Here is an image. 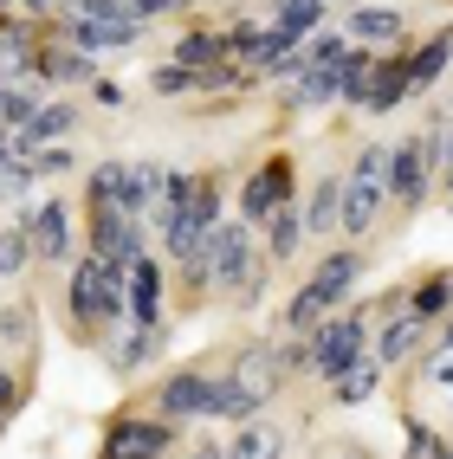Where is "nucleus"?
<instances>
[{"mask_svg": "<svg viewBox=\"0 0 453 459\" xmlns=\"http://www.w3.org/2000/svg\"><path fill=\"white\" fill-rule=\"evenodd\" d=\"M72 130H78V104H72V98H52V104L33 110V124H26L20 136L33 143V149H46V143H58V136H72Z\"/></svg>", "mask_w": 453, "mask_h": 459, "instance_id": "393cba45", "label": "nucleus"}, {"mask_svg": "<svg viewBox=\"0 0 453 459\" xmlns=\"http://www.w3.org/2000/svg\"><path fill=\"white\" fill-rule=\"evenodd\" d=\"M298 221H305V239H330V233H337V221H344V175L337 169H324L311 181V195L298 201Z\"/></svg>", "mask_w": 453, "mask_h": 459, "instance_id": "9b49d317", "label": "nucleus"}, {"mask_svg": "<svg viewBox=\"0 0 453 459\" xmlns=\"http://www.w3.org/2000/svg\"><path fill=\"white\" fill-rule=\"evenodd\" d=\"M52 7H58V0H13V13H20V20H46Z\"/></svg>", "mask_w": 453, "mask_h": 459, "instance_id": "37998d69", "label": "nucleus"}, {"mask_svg": "<svg viewBox=\"0 0 453 459\" xmlns=\"http://www.w3.org/2000/svg\"><path fill=\"white\" fill-rule=\"evenodd\" d=\"M402 7H350V20H344V39L350 46H402Z\"/></svg>", "mask_w": 453, "mask_h": 459, "instance_id": "2eb2a0df", "label": "nucleus"}, {"mask_svg": "<svg viewBox=\"0 0 453 459\" xmlns=\"http://www.w3.org/2000/svg\"><path fill=\"white\" fill-rule=\"evenodd\" d=\"M39 104H46V98H39L33 84H7V91H0V124L26 130V124H33V110H39Z\"/></svg>", "mask_w": 453, "mask_h": 459, "instance_id": "72a5a7b5", "label": "nucleus"}, {"mask_svg": "<svg viewBox=\"0 0 453 459\" xmlns=\"http://www.w3.org/2000/svg\"><path fill=\"white\" fill-rule=\"evenodd\" d=\"M39 78H52V84H91L98 65H91V52H72V46L39 39Z\"/></svg>", "mask_w": 453, "mask_h": 459, "instance_id": "5701e85b", "label": "nucleus"}, {"mask_svg": "<svg viewBox=\"0 0 453 459\" xmlns=\"http://www.w3.org/2000/svg\"><path fill=\"white\" fill-rule=\"evenodd\" d=\"M253 414H266L253 394H240L233 382H227V369H214V388H207V408H201V420H221V427H240V420H253Z\"/></svg>", "mask_w": 453, "mask_h": 459, "instance_id": "4be33fe9", "label": "nucleus"}, {"mask_svg": "<svg viewBox=\"0 0 453 459\" xmlns=\"http://www.w3.org/2000/svg\"><path fill=\"white\" fill-rule=\"evenodd\" d=\"M382 207H388V149L362 143L350 156V175H344V221H337V233L344 239H370L382 227Z\"/></svg>", "mask_w": 453, "mask_h": 459, "instance_id": "f03ea898", "label": "nucleus"}, {"mask_svg": "<svg viewBox=\"0 0 453 459\" xmlns=\"http://www.w3.org/2000/svg\"><path fill=\"white\" fill-rule=\"evenodd\" d=\"M20 402H26V388L7 376V362H0V420H13V414H20Z\"/></svg>", "mask_w": 453, "mask_h": 459, "instance_id": "ea45409f", "label": "nucleus"}, {"mask_svg": "<svg viewBox=\"0 0 453 459\" xmlns=\"http://www.w3.org/2000/svg\"><path fill=\"white\" fill-rule=\"evenodd\" d=\"M428 336H434V324H428V317H414L408 304H402L396 317H382V324H376V336H370V356L382 362V369H396V362L421 356V343H428Z\"/></svg>", "mask_w": 453, "mask_h": 459, "instance_id": "1a4fd4ad", "label": "nucleus"}, {"mask_svg": "<svg viewBox=\"0 0 453 459\" xmlns=\"http://www.w3.org/2000/svg\"><path fill=\"white\" fill-rule=\"evenodd\" d=\"M181 7H195V0H181Z\"/></svg>", "mask_w": 453, "mask_h": 459, "instance_id": "864d4df0", "label": "nucleus"}, {"mask_svg": "<svg viewBox=\"0 0 453 459\" xmlns=\"http://www.w3.org/2000/svg\"><path fill=\"white\" fill-rule=\"evenodd\" d=\"M207 388H214V369L188 362V369H175V376H162V382H156L149 408H156L169 427H181V420H201V408H207Z\"/></svg>", "mask_w": 453, "mask_h": 459, "instance_id": "0eeeda50", "label": "nucleus"}, {"mask_svg": "<svg viewBox=\"0 0 453 459\" xmlns=\"http://www.w3.org/2000/svg\"><path fill=\"white\" fill-rule=\"evenodd\" d=\"M98 459H124V453H110V446H98Z\"/></svg>", "mask_w": 453, "mask_h": 459, "instance_id": "de8ad7c7", "label": "nucleus"}, {"mask_svg": "<svg viewBox=\"0 0 453 459\" xmlns=\"http://www.w3.org/2000/svg\"><path fill=\"white\" fill-rule=\"evenodd\" d=\"M402 104H408V46H388L376 58V72H370V98H362V110L388 117V110H402Z\"/></svg>", "mask_w": 453, "mask_h": 459, "instance_id": "f8f14e48", "label": "nucleus"}, {"mask_svg": "<svg viewBox=\"0 0 453 459\" xmlns=\"http://www.w3.org/2000/svg\"><path fill=\"white\" fill-rule=\"evenodd\" d=\"M330 311H337V298H330L318 279H305V285H298L292 298H285V311H279V330H272V336H311Z\"/></svg>", "mask_w": 453, "mask_h": 459, "instance_id": "4468645a", "label": "nucleus"}, {"mask_svg": "<svg viewBox=\"0 0 453 459\" xmlns=\"http://www.w3.org/2000/svg\"><path fill=\"white\" fill-rule=\"evenodd\" d=\"M428 181H434L428 136H402V143H388V207L414 213L421 201H428Z\"/></svg>", "mask_w": 453, "mask_h": 459, "instance_id": "39448f33", "label": "nucleus"}, {"mask_svg": "<svg viewBox=\"0 0 453 459\" xmlns=\"http://www.w3.org/2000/svg\"><path fill=\"white\" fill-rule=\"evenodd\" d=\"M0 427H7V420H0Z\"/></svg>", "mask_w": 453, "mask_h": 459, "instance_id": "6e6d98bb", "label": "nucleus"}, {"mask_svg": "<svg viewBox=\"0 0 453 459\" xmlns=\"http://www.w3.org/2000/svg\"><path fill=\"white\" fill-rule=\"evenodd\" d=\"M162 343H169L162 324H130V336L117 343V362H110V369H117V376H136V369H149V362L162 356Z\"/></svg>", "mask_w": 453, "mask_h": 459, "instance_id": "412c9836", "label": "nucleus"}, {"mask_svg": "<svg viewBox=\"0 0 453 459\" xmlns=\"http://www.w3.org/2000/svg\"><path fill=\"white\" fill-rule=\"evenodd\" d=\"M0 91H7V78H0Z\"/></svg>", "mask_w": 453, "mask_h": 459, "instance_id": "5fc2aeb1", "label": "nucleus"}, {"mask_svg": "<svg viewBox=\"0 0 453 459\" xmlns=\"http://www.w3.org/2000/svg\"><path fill=\"white\" fill-rule=\"evenodd\" d=\"M440 181H447V195H453V169H447V175H440Z\"/></svg>", "mask_w": 453, "mask_h": 459, "instance_id": "09e8293b", "label": "nucleus"}, {"mask_svg": "<svg viewBox=\"0 0 453 459\" xmlns=\"http://www.w3.org/2000/svg\"><path fill=\"white\" fill-rule=\"evenodd\" d=\"M0 7H7V13H13V0H0Z\"/></svg>", "mask_w": 453, "mask_h": 459, "instance_id": "3c124183", "label": "nucleus"}, {"mask_svg": "<svg viewBox=\"0 0 453 459\" xmlns=\"http://www.w3.org/2000/svg\"><path fill=\"white\" fill-rule=\"evenodd\" d=\"M72 13H78V20H104V26H110V20H130V13H124V0H78Z\"/></svg>", "mask_w": 453, "mask_h": 459, "instance_id": "4c0bfd02", "label": "nucleus"}, {"mask_svg": "<svg viewBox=\"0 0 453 459\" xmlns=\"http://www.w3.org/2000/svg\"><path fill=\"white\" fill-rule=\"evenodd\" d=\"M324 459H370L362 446H337V453H324Z\"/></svg>", "mask_w": 453, "mask_h": 459, "instance_id": "a18cd8bd", "label": "nucleus"}, {"mask_svg": "<svg viewBox=\"0 0 453 459\" xmlns=\"http://www.w3.org/2000/svg\"><path fill=\"white\" fill-rule=\"evenodd\" d=\"M124 169H130L124 156H104L98 169L84 175V213H91V207H117V201H124Z\"/></svg>", "mask_w": 453, "mask_h": 459, "instance_id": "cd10ccee", "label": "nucleus"}, {"mask_svg": "<svg viewBox=\"0 0 453 459\" xmlns=\"http://www.w3.org/2000/svg\"><path fill=\"white\" fill-rule=\"evenodd\" d=\"M421 382L453 388V350H428V369H421Z\"/></svg>", "mask_w": 453, "mask_h": 459, "instance_id": "58836bf2", "label": "nucleus"}, {"mask_svg": "<svg viewBox=\"0 0 453 459\" xmlns=\"http://www.w3.org/2000/svg\"><path fill=\"white\" fill-rule=\"evenodd\" d=\"M402 459H447V440L434 434L428 420H408V446H402Z\"/></svg>", "mask_w": 453, "mask_h": 459, "instance_id": "c9c22d12", "label": "nucleus"}, {"mask_svg": "<svg viewBox=\"0 0 453 459\" xmlns=\"http://www.w3.org/2000/svg\"><path fill=\"white\" fill-rule=\"evenodd\" d=\"M227 382H233L240 394H253V402L266 408L272 394L285 388V369H279V336H253V343H240V350L227 356Z\"/></svg>", "mask_w": 453, "mask_h": 459, "instance_id": "20e7f679", "label": "nucleus"}, {"mask_svg": "<svg viewBox=\"0 0 453 459\" xmlns=\"http://www.w3.org/2000/svg\"><path fill=\"white\" fill-rule=\"evenodd\" d=\"M104 446L110 453H124V459H169V446H175V427L162 420V414H110L104 420Z\"/></svg>", "mask_w": 453, "mask_h": 459, "instance_id": "423d86ee", "label": "nucleus"}, {"mask_svg": "<svg viewBox=\"0 0 453 459\" xmlns=\"http://www.w3.org/2000/svg\"><path fill=\"white\" fill-rule=\"evenodd\" d=\"M33 265V239H26V221L0 227V279H20V272Z\"/></svg>", "mask_w": 453, "mask_h": 459, "instance_id": "473e14b6", "label": "nucleus"}, {"mask_svg": "<svg viewBox=\"0 0 453 459\" xmlns=\"http://www.w3.org/2000/svg\"><path fill=\"white\" fill-rule=\"evenodd\" d=\"M175 285H181V304L214 298V239H201L195 253H181V259H175Z\"/></svg>", "mask_w": 453, "mask_h": 459, "instance_id": "aec40b11", "label": "nucleus"}, {"mask_svg": "<svg viewBox=\"0 0 453 459\" xmlns=\"http://www.w3.org/2000/svg\"><path fill=\"white\" fill-rule=\"evenodd\" d=\"M221 453H227V459H285V427L272 420V414H253V420L233 427V440H227Z\"/></svg>", "mask_w": 453, "mask_h": 459, "instance_id": "dca6fc26", "label": "nucleus"}, {"mask_svg": "<svg viewBox=\"0 0 453 459\" xmlns=\"http://www.w3.org/2000/svg\"><path fill=\"white\" fill-rule=\"evenodd\" d=\"M175 65H195V72H221V65H233L227 33H181V39H175Z\"/></svg>", "mask_w": 453, "mask_h": 459, "instance_id": "bb28decb", "label": "nucleus"}, {"mask_svg": "<svg viewBox=\"0 0 453 459\" xmlns=\"http://www.w3.org/2000/svg\"><path fill=\"white\" fill-rule=\"evenodd\" d=\"M292 201H298V162L279 149V156H266V162L247 175V188H240V221H247V227H266L272 213L292 207Z\"/></svg>", "mask_w": 453, "mask_h": 459, "instance_id": "7ed1b4c3", "label": "nucleus"}, {"mask_svg": "<svg viewBox=\"0 0 453 459\" xmlns=\"http://www.w3.org/2000/svg\"><path fill=\"white\" fill-rule=\"evenodd\" d=\"M91 98H98L104 110H124V91H117L110 78H91Z\"/></svg>", "mask_w": 453, "mask_h": 459, "instance_id": "79ce46f5", "label": "nucleus"}, {"mask_svg": "<svg viewBox=\"0 0 453 459\" xmlns=\"http://www.w3.org/2000/svg\"><path fill=\"white\" fill-rule=\"evenodd\" d=\"M370 330H376V304H337V311L311 330V376L330 388L350 362L370 356Z\"/></svg>", "mask_w": 453, "mask_h": 459, "instance_id": "f257e3e1", "label": "nucleus"}, {"mask_svg": "<svg viewBox=\"0 0 453 459\" xmlns=\"http://www.w3.org/2000/svg\"><path fill=\"white\" fill-rule=\"evenodd\" d=\"M26 239H33V259L46 265H72V201H39V207H20Z\"/></svg>", "mask_w": 453, "mask_h": 459, "instance_id": "6e6552de", "label": "nucleus"}, {"mask_svg": "<svg viewBox=\"0 0 453 459\" xmlns=\"http://www.w3.org/2000/svg\"><path fill=\"white\" fill-rule=\"evenodd\" d=\"M447 65H453V26H447V33H434V39H421V46H408V98L434 91V84L447 78Z\"/></svg>", "mask_w": 453, "mask_h": 459, "instance_id": "f3484780", "label": "nucleus"}, {"mask_svg": "<svg viewBox=\"0 0 453 459\" xmlns=\"http://www.w3.org/2000/svg\"><path fill=\"white\" fill-rule=\"evenodd\" d=\"M58 7H78V0H58Z\"/></svg>", "mask_w": 453, "mask_h": 459, "instance_id": "8fccbe9b", "label": "nucleus"}, {"mask_svg": "<svg viewBox=\"0 0 453 459\" xmlns=\"http://www.w3.org/2000/svg\"><path fill=\"white\" fill-rule=\"evenodd\" d=\"M408 311L428 317V324H440L453 311V272H421V279L408 285Z\"/></svg>", "mask_w": 453, "mask_h": 459, "instance_id": "b1692460", "label": "nucleus"}, {"mask_svg": "<svg viewBox=\"0 0 453 459\" xmlns=\"http://www.w3.org/2000/svg\"><path fill=\"white\" fill-rule=\"evenodd\" d=\"M175 7H181V0H124V13L143 20V26H149V20H162V13H175Z\"/></svg>", "mask_w": 453, "mask_h": 459, "instance_id": "a19ab883", "label": "nucleus"}, {"mask_svg": "<svg viewBox=\"0 0 453 459\" xmlns=\"http://www.w3.org/2000/svg\"><path fill=\"white\" fill-rule=\"evenodd\" d=\"M344 52H350V39H344V26H318V33L305 39V65H337Z\"/></svg>", "mask_w": 453, "mask_h": 459, "instance_id": "f704fd0d", "label": "nucleus"}, {"mask_svg": "<svg viewBox=\"0 0 453 459\" xmlns=\"http://www.w3.org/2000/svg\"><path fill=\"white\" fill-rule=\"evenodd\" d=\"M382 362L376 356H362V362H350V369L337 376V382H330V402H337V408H356V402H370V394L382 388Z\"/></svg>", "mask_w": 453, "mask_h": 459, "instance_id": "a878e982", "label": "nucleus"}, {"mask_svg": "<svg viewBox=\"0 0 453 459\" xmlns=\"http://www.w3.org/2000/svg\"><path fill=\"white\" fill-rule=\"evenodd\" d=\"M447 459H453V440H447Z\"/></svg>", "mask_w": 453, "mask_h": 459, "instance_id": "603ef678", "label": "nucleus"}, {"mask_svg": "<svg viewBox=\"0 0 453 459\" xmlns=\"http://www.w3.org/2000/svg\"><path fill=\"white\" fill-rule=\"evenodd\" d=\"M434 350H453V311L440 317V330H434Z\"/></svg>", "mask_w": 453, "mask_h": 459, "instance_id": "c03bdc74", "label": "nucleus"}, {"mask_svg": "<svg viewBox=\"0 0 453 459\" xmlns=\"http://www.w3.org/2000/svg\"><path fill=\"white\" fill-rule=\"evenodd\" d=\"M169 317V285H162V259L136 253L130 265V324H162Z\"/></svg>", "mask_w": 453, "mask_h": 459, "instance_id": "ddd939ff", "label": "nucleus"}, {"mask_svg": "<svg viewBox=\"0 0 453 459\" xmlns=\"http://www.w3.org/2000/svg\"><path fill=\"white\" fill-rule=\"evenodd\" d=\"M0 343H26V304H0Z\"/></svg>", "mask_w": 453, "mask_h": 459, "instance_id": "e433bc0d", "label": "nucleus"}, {"mask_svg": "<svg viewBox=\"0 0 453 459\" xmlns=\"http://www.w3.org/2000/svg\"><path fill=\"white\" fill-rule=\"evenodd\" d=\"M162 162H130L124 169V201H117V213H130V221H149L156 213V201H162Z\"/></svg>", "mask_w": 453, "mask_h": 459, "instance_id": "a211bd4d", "label": "nucleus"}, {"mask_svg": "<svg viewBox=\"0 0 453 459\" xmlns=\"http://www.w3.org/2000/svg\"><path fill=\"white\" fill-rule=\"evenodd\" d=\"M298 239H305V221H298V201H292V207H279V213L266 221V259L285 265V259L298 253Z\"/></svg>", "mask_w": 453, "mask_h": 459, "instance_id": "c756f323", "label": "nucleus"}, {"mask_svg": "<svg viewBox=\"0 0 453 459\" xmlns=\"http://www.w3.org/2000/svg\"><path fill=\"white\" fill-rule=\"evenodd\" d=\"M188 221H195L201 233H214V227L227 221V207H221V175H214V169H201V181H195V201H188Z\"/></svg>", "mask_w": 453, "mask_h": 459, "instance_id": "7c9ffc66", "label": "nucleus"}, {"mask_svg": "<svg viewBox=\"0 0 453 459\" xmlns=\"http://www.w3.org/2000/svg\"><path fill=\"white\" fill-rule=\"evenodd\" d=\"M337 65H344V58H337ZM337 65H305V72H298V110L337 104Z\"/></svg>", "mask_w": 453, "mask_h": 459, "instance_id": "2f4dec72", "label": "nucleus"}, {"mask_svg": "<svg viewBox=\"0 0 453 459\" xmlns=\"http://www.w3.org/2000/svg\"><path fill=\"white\" fill-rule=\"evenodd\" d=\"M58 33H65L78 52H130L136 39H143V20H78L72 7L65 13H58Z\"/></svg>", "mask_w": 453, "mask_h": 459, "instance_id": "9d476101", "label": "nucleus"}, {"mask_svg": "<svg viewBox=\"0 0 453 459\" xmlns=\"http://www.w3.org/2000/svg\"><path fill=\"white\" fill-rule=\"evenodd\" d=\"M188 459H227V453H221V446H195Z\"/></svg>", "mask_w": 453, "mask_h": 459, "instance_id": "49530a36", "label": "nucleus"}, {"mask_svg": "<svg viewBox=\"0 0 453 459\" xmlns=\"http://www.w3.org/2000/svg\"><path fill=\"white\" fill-rule=\"evenodd\" d=\"M362 265H370V259H362L356 247H324V259H318V272H311V279H318L330 298L344 304V298L356 291V279H362Z\"/></svg>", "mask_w": 453, "mask_h": 459, "instance_id": "6ab92c4d", "label": "nucleus"}, {"mask_svg": "<svg viewBox=\"0 0 453 459\" xmlns=\"http://www.w3.org/2000/svg\"><path fill=\"white\" fill-rule=\"evenodd\" d=\"M324 20H330V0H272V26H285L298 39H311Z\"/></svg>", "mask_w": 453, "mask_h": 459, "instance_id": "c85d7f7f", "label": "nucleus"}]
</instances>
